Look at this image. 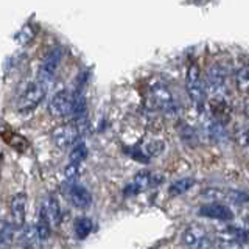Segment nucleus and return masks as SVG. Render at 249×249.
<instances>
[{
	"label": "nucleus",
	"instance_id": "23",
	"mask_svg": "<svg viewBox=\"0 0 249 249\" xmlns=\"http://www.w3.org/2000/svg\"><path fill=\"white\" fill-rule=\"evenodd\" d=\"M224 201L233 202V204H245V202L249 201V195L240 190H226Z\"/></svg>",
	"mask_w": 249,
	"mask_h": 249
},
{
	"label": "nucleus",
	"instance_id": "19",
	"mask_svg": "<svg viewBox=\"0 0 249 249\" xmlns=\"http://www.w3.org/2000/svg\"><path fill=\"white\" fill-rule=\"evenodd\" d=\"M88 158V146L86 143L80 142L75 146H72L69 154V163H73V165H81V162H84V159Z\"/></svg>",
	"mask_w": 249,
	"mask_h": 249
},
{
	"label": "nucleus",
	"instance_id": "15",
	"mask_svg": "<svg viewBox=\"0 0 249 249\" xmlns=\"http://www.w3.org/2000/svg\"><path fill=\"white\" fill-rule=\"evenodd\" d=\"M20 241H22V245L25 249H39V246L42 245L41 238H39V235H37L36 226H33V224L23 226Z\"/></svg>",
	"mask_w": 249,
	"mask_h": 249
},
{
	"label": "nucleus",
	"instance_id": "12",
	"mask_svg": "<svg viewBox=\"0 0 249 249\" xmlns=\"http://www.w3.org/2000/svg\"><path fill=\"white\" fill-rule=\"evenodd\" d=\"M41 210L45 213L47 220H49L52 228H58L62 221V209H61V202L59 199L54 196V195H49L41 206Z\"/></svg>",
	"mask_w": 249,
	"mask_h": 249
},
{
	"label": "nucleus",
	"instance_id": "6",
	"mask_svg": "<svg viewBox=\"0 0 249 249\" xmlns=\"http://www.w3.org/2000/svg\"><path fill=\"white\" fill-rule=\"evenodd\" d=\"M61 59H62V50L59 49V47H56V49H52L49 53H47L45 58L41 62V66H39L37 81L50 86V83L54 80V76H56L58 67L61 64Z\"/></svg>",
	"mask_w": 249,
	"mask_h": 249
},
{
	"label": "nucleus",
	"instance_id": "8",
	"mask_svg": "<svg viewBox=\"0 0 249 249\" xmlns=\"http://www.w3.org/2000/svg\"><path fill=\"white\" fill-rule=\"evenodd\" d=\"M49 111L53 117H69L73 114V93L67 89L58 90L49 101Z\"/></svg>",
	"mask_w": 249,
	"mask_h": 249
},
{
	"label": "nucleus",
	"instance_id": "24",
	"mask_svg": "<svg viewBox=\"0 0 249 249\" xmlns=\"http://www.w3.org/2000/svg\"><path fill=\"white\" fill-rule=\"evenodd\" d=\"M224 193H226V190H223V189H218V187H209V189H206L201 193V196L213 201V202H218V201L224 199Z\"/></svg>",
	"mask_w": 249,
	"mask_h": 249
},
{
	"label": "nucleus",
	"instance_id": "25",
	"mask_svg": "<svg viewBox=\"0 0 249 249\" xmlns=\"http://www.w3.org/2000/svg\"><path fill=\"white\" fill-rule=\"evenodd\" d=\"M213 248L215 249H243V243H240V241H235V240H218L213 243Z\"/></svg>",
	"mask_w": 249,
	"mask_h": 249
},
{
	"label": "nucleus",
	"instance_id": "7",
	"mask_svg": "<svg viewBox=\"0 0 249 249\" xmlns=\"http://www.w3.org/2000/svg\"><path fill=\"white\" fill-rule=\"evenodd\" d=\"M80 137L78 126L73 123H66L52 131V142L59 150H67L76 145V140Z\"/></svg>",
	"mask_w": 249,
	"mask_h": 249
},
{
	"label": "nucleus",
	"instance_id": "20",
	"mask_svg": "<svg viewBox=\"0 0 249 249\" xmlns=\"http://www.w3.org/2000/svg\"><path fill=\"white\" fill-rule=\"evenodd\" d=\"M36 231H37V235H39V238H41L42 243L49 240L50 232H52V226H50V223H49V220H47V216L42 210H39V220L36 224Z\"/></svg>",
	"mask_w": 249,
	"mask_h": 249
},
{
	"label": "nucleus",
	"instance_id": "10",
	"mask_svg": "<svg viewBox=\"0 0 249 249\" xmlns=\"http://www.w3.org/2000/svg\"><path fill=\"white\" fill-rule=\"evenodd\" d=\"M162 176L151 173V171H140L134 176L132 182L129 185H126L124 189V195H137V193H142L145 190H148L150 187H154L162 182Z\"/></svg>",
	"mask_w": 249,
	"mask_h": 249
},
{
	"label": "nucleus",
	"instance_id": "22",
	"mask_svg": "<svg viewBox=\"0 0 249 249\" xmlns=\"http://www.w3.org/2000/svg\"><path fill=\"white\" fill-rule=\"evenodd\" d=\"M165 150V143L162 140H153V142L145 145V150H142L145 153V158H154V156H159Z\"/></svg>",
	"mask_w": 249,
	"mask_h": 249
},
{
	"label": "nucleus",
	"instance_id": "5",
	"mask_svg": "<svg viewBox=\"0 0 249 249\" xmlns=\"http://www.w3.org/2000/svg\"><path fill=\"white\" fill-rule=\"evenodd\" d=\"M181 240L187 249H212L215 243L212 233L199 224L187 226L181 235Z\"/></svg>",
	"mask_w": 249,
	"mask_h": 249
},
{
	"label": "nucleus",
	"instance_id": "3",
	"mask_svg": "<svg viewBox=\"0 0 249 249\" xmlns=\"http://www.w3.org/2000/svg\"><path fill=\"white\" fill-rule=\"evenodd\" d=\"M47 89L49 86L41 83V81H33L30 83L23 92L20 93V97L18 100V111L20 114H30L42 103V100L47 95Z\"/></svg>",
	"mask_w": 249,
	"mask_h": 249
},
{
	"label": "nucleus",
	"instance_id": "16",
	"mask_svg": "<svg viewBox=\"0 0 249 249\" xmlns=\"http://www.w3.org/2000/svg\"><path fill=\"white\" fill-rule=\"evenodd\" d=\"M92 229H93V223H92L90 218H88V216H80L75 221V226H73L75 235L80 238V240L88 238L90 235Z\"/></svg>",
	"mask_w": 249,
	"mask_h": 249
},
{
	"label": "nucleus",
	"instance_id": "21",
	"mask_svg": "<svg viewBox=\"0 0 249 249\" xmlns=\"http://www.w3.org/2000/svg\"><path fill=\"white\" fill-rule=\"evenodd\" d=\"M235 83H237V88H238L240 92L249 93V64L243 66L237 72Z\"/></svg>",
	"mask_w": 249,
	"mask_h": 249
},
{
	"label": "nucleus",
	"instance_id": "9",
	"mask_svg": "<svg viewBox=\"0 0 249 249\" xmlns=\"http://www.w3.org/2000/svg\"><path fill=\"white\" fill-rule=\"evenodd\" d=\"M10 213H11V224L14 231H22L25 226L27 218V195L23 192L16 193L10 202Z\"/></svg>",
	"mask_w": 249,
	"mask_h": 249
},
{
	"label": "nucleus",
	"instance_id": "14",
	"mask_svg": "<svg viewBox=\"0 0 249 249\" xmlns=\"http://www.w3.org/2000/svg\"><path fill=\"white\" fill-rule=\"evenodd\" d=\"M204 132L212 142H221L224 140V124L215 120L213 117H207L204 122Z\"/></svg>",
	"mask_w": 249,
	"mask_h": 249
},
{
	"label": "nucleus",
	"instance_id": "13",
	"mask_svg": "<svg viewBox=\"0 0 249 249\" xmlns=\"http://www.w3.org/2000/svg\"><path fill=\"white\" fill-rule=\"evenodd\" d=\"M67 195H69V201L72 202V206H75L76 209H83L84 210V209H88L92 204L90 192L86 189V187L76 184V182L70 184Z\"/></svg>",
	"mask_w": 249,
	"mask_h": 249
},
{
	"label": "nucleus",
	"instance_id": "4",
	"mask_svg": "<svg viewBox=\"0 0 249 249\" xmlns=\"http://www.w3.org/2000/svg\"><path fill=\"white\" fill-rule=\"evenodd\" d=\"M151 103L156 109H159L163 114L175 117L179 112V103L176 101L173 92H171L163 83H156L150 89Z\"/></svg>",
	"mask_w": 249,
	"mask_h": 249
},
{
	"label": "nucleus",
	"instance_id": "2",
	"mask_svg": "<svg viewBox=\"0 0 249 249\" xmlns=\"http://www.w3.org/2000/svg\"><path fill=\"white\" fill-rule=\"evenodd\" d=\"M204 84L210 100H224L226 90H228V72H226V69L221 64L209 66Z\"/></svg>",
	"mask_w": 249,
	"mask_h": 249
},
{
	"label": "nucleus",
	"instance_id": "11",
	"mask_svg": "<svg viewBox=\"0 0 249 249\" xmlns=\"http://www.w3.org/2000/svg\"><path fill=\"white\" fill-rule=\"evenodd\" d=\"M198 215L199 216H206V218H212V220H220V221H232L233 220V213L232 210L220 204V202H209L198 209Z\"/></svg>",
	"mask_w": 249,
	"mask_h": 249
},
{
	"label": "nucleus",
	"instance_id": "27",
	"mask_svg": "<svg viewBox=\"0 0 249 249\" xmlns=\"http://www.w3.org/2000/svg\"><path fill=\"white\" fill-rule=\"evenodd\" d=\"M245 112H246L248 119H249V98H246V101H245Z\"/></svg>",
	"mask_w": 249,
	"mask_h": 249
},
{
	"label": "nucleus",
	"instance_id": "18",
	"mask_svg": "<svg viewBox=\"0 0 249 249\" xmlns=\"http://www.w3.org/2000/svg\"><path fill=\"white\" fill-rule=\"evenodd\" d=\"M193 185H195L193 178H182V179H178V181H175L173 184H171L168 192H170L171 196H179V195L189 192Z\"/></svg>",
	"mask_w": 249,
	"mask_h": 249
},
{
	"label": "nucleus",
	"instance_id": "17",
	"mask_svg": "<svg viewBox=\"0 0 249 249\" xmlns=\"http://www.w3.org/2000/svg\"><path fill=\"white\" fill-rule=\"evenodd\" d=\"M14 238V228L10 221L0 218V249H5L11 245Z\"/></svg>",
	"mask_w": 249,
	"mask_h": 249
},
{
	"label": "nucleus",
	"instance_id": "1",
	"mask_svg": "<svg viewBox=\"0 0 249 249\" xmlns=\"http://www.w3.org/2000/svg\"><path fill=\"white\" fill-rule=\"evenodd\" d=\"M185 89L189 93L190 100L196 105L198 109H202L206 105L207 100V92H206V84L204 78L201 75V69L198 64H190V67L187 69L185 75Z\"/></svg>",
	"mask_w": 249,
	"mask_h": 249
},
{
	"label": "nucleus",
	"instance_id": "26",
	"mask_svg": "<svg viewBox=\"0 0 249 249\" xmlns=\"http://www.w3.org/2000/svg\"><path fill=\"white\" fill-rule=\"evenodd\" d=\"M66 178L70 181V184L75 182V179L78 178V173H80V165H73V163H69L66 167Z\"/></svg>",
	"mask_w": 249,
	"mask_h": 249
}]
</instances>
